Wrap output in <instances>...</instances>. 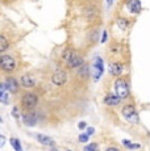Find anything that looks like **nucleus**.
<instances>
[{"label":"nucleus","instance_id":"c756f323","mask_svg":"<svg viewBox=\"0 0 150 151\" xmlns=\"http://www.w3.org/2000/svg\"><path fill=\"white\" fill-rule=\"evenodd\" d=\"M112 1H113V0H107V3H108V5H111V4H112Z\"/></svg>","mask_w":150,"mask_h":151},{"label":"nucleus","instance_id":"bb28decb","mask_svg":"<svg viewBox=\"0 0 150 151\" xmlns=\"http://www.w3.org/2000/svg\"><path fill=\"white\" fill-rule=\"evenodd\" d=\"M100 41H102V43H104L107 41V32L105 30L103 32V37H102V40H100Z\"/></svg>","mask_w":150,"mask_h":151},{"label":"nucleus","instance_id":"7c9ffc66","mask_svg":"<svg viewBox=\"0 0 150 151\" xmlns=\"http://www.w3.org/2000/svg\"><path fill=\"white\" fill-rule=\"evenodd\" d=\"M3 122V120H1V117H0V124H1Z\"/></svg>","mask_w":150,"mask_h":151},{"label":"nucleus","instance_id":"4468645a","mask_svg":"<svg viewBox=\"0 0 150 151\" xmlns=\"http://www.w3.org/2000/svg\"><path fill=\"white\" fill-rule=\"evenodd\" d=\"M36 138H37V141H38L41 145H44V146H49V147L54 146V141H53V138H50L49 135H45V134H37V135H36Z\"/></svg>","mask_w":150,"mask_h":151},{"label":"nucleus","instance_id":"a211bd4d","mask_svg":"<svg viewBox=\"0 0 150 151\" xmlns=\"http://www.w3.org/2000/svg\"><path fill=\"white\" fill-rule=\"evenodd\" d=\"M117 24H119V27L121 29H126L129 27V21L126 19H124V17H120V19L117 20Z\"/></svg>","mask_w":150,"mask_h":151},{"label":"nucleus","instance_id":"6ab92c4d","mask_svg":"<svg viewBox=\"0 0 150 151\" xmlns=\"http://www.w3.org/2000/svg\"><path fill=\"white\" fill-rule=\"evenodd\" d=\"M123 143H124V146L128 147V149H140V147H141L140 145H134V143H132V142H129L128 139H124Z\"/></svg>","mask_w":150,"mask_h":151},{"label":"nucleus","instance_id":"f257e3e1","mask_svg":"<svg viewBox=\"0 0 150 151\" xmlns=\"http://www.w3.org/2000/svg\"><path fill=\"white\" fill-rule=\"evenodd\" d=\"M115 92L121 100H125L131 95V89H129V84L124 78H117L115 82Z\"/></svg>","mask_w":150,"mask_h":151},{"label":"nucleus","instance_id":"1a4fd4ad","mask_svg":"<svg viewBox=\"0 0 150 151\" xmlns=\"http://www.w3.org/2000/svg\"><path fill=\"white\" fill-rule=\"evenodd\" d=\"M124 71V66L120 62H112L109 63V74L112 76H120Z\"/></svg>","mask_w":150,"mask_h":151},{"label":"nucleus","instance_id":"dca6fc26","mask_svg":"<svg viewBox=\"0 0 150 151\" xmlns=\"http://www.w3.org/2000/svg\"><path fill=\"white\" fill-rule=\"evenodd\" d=\"M9 142H11L12 147H13V149H15L16 151H22V146H21V142H20V139H17V138H11Z\"/></svg>","mask_w":150,"mask_h":151},{"label":"nucleus","instance_id":"20e7f679","mask_svg":"<svg viewBox=\"0 0 150 151\" xmlns=\"http://www.w3.org/2000/svg\"><path fill=\"white\" fill-rule=\"evenodd\" d=\"M0 68L4 72H13L16 68V60L13 57L4 54L0 57Z\"/></svg>","mask_w":150,"mask_h":151},{"label":"nucleus","instance_id":"2eb2a0df","mask_svg":"<svg viewBox=\"0 0 150 151\" xmlns=\"http://www.w3.org/2000/svg\"><path fill=\"white\" fill-rule=\"evenodd\" d=\"M8 47H9V41L7 40V37L0 34V53H4L5 50H8Z\"/></svg>","mask_w":150,"mask_h":151},{"label":"nucleus","instance_id":"c85d7f7f","mask_svg":"<svg viewBox=\"0 0 150 151\" xmlns=\"http://www.w3.org/2000/svg\"><path fill=\"white\" fill-rule=\"evenodd\" d=\"M107 151H117V149H116V147H108Z\"/></svg>","mask_w":150,"mask_h":151},{"label":"nucleus","instance_id":"6e6552de","mask_svg":"<svg viewBox=\"0 0 150 151\" xmlns=\"http://www.w3.org/2000/svg\"><path fill=\"white\" fill-rule=\"evenodd\" d=\"M66 63H67V66L70 68H78V67H82L84 60H83V58L80 57L79 54L74 51V53L69 57V59L66 60Z\"/></svg>","mask_w":150,"mask_h":151},{"label":"nucleus","instance_id":"f8f14e48","mask_svg":"<svg viewBox=\"0 0 150 151\" xmlns=\"http://www.w3.org/2000/svg\"><path fill=\"white\" fill-rule=\"evenodd\" d=\"M20 83H21V86L25 87V88H33V87L36 86V80H34V78L30 76V75H22L21 79H20Z\"/></svg>","mask_w":150,"mask_h":151},{"label":"nucleus","instance_id":"b1692460","mask_svg":"<svg viewBox=\"0 0 150 151\" xmlns=\"http://www.w3.org/2000/svg\"><path fill=\"white\" fill-rule=\"evenodd\" d=\"M5 141H7V139H5L4 135H1V134H0V149H1V147L5 145Z\"/></svg>","mask_w":150,"mask_h":151},{"label":"nucleus","instance_id":"a878e982","mask_svg":"<svg viewBox=\"0 0 150 151\" xmlns=\"http://www.w3.org/2000/svg\"><path fill=\"white\" fill-rule=\"evenodd\" d=\"M94 133H95V129H94V127H87V134H88V135H92Z\"/></svg>","mask_w":150,"mask_h":151},{"label":"nucleus","instance_id":"f3484780","mask_svg":"<svg viewBox=\"0 0 150 151\" xmlns=\"http://www.w3.org/2000/svg\"><path fill=\"white\" fill-rule=\"evenodd\" d=\"M0 103L4 104V105H8V104H9V95H8V91L0 92Z\"/></svg>","mask_w":150,"mask_h":151},{"label":"nucleus","instance_id":"aec40b11","mask_svg":"<svg viewBox=\"0 0 150 151\" xmlns=\"http://www.w3.org/2000/svg\"><path fill=\"white\" fill-rule=\"evenodd\" d=\"M73 53H74V50H71V49H66V50L63 51V54H62V58H63L65 60H67L69 57H70V55L73 54Z\"/></svg>","mask_w":150,"mask_h":151},{"label":"nucleus","instance_id":"423d86ee","mask_svg":"<svg viewBox=\"0 0 150 151\" xmlns=\"http://www.w3.org/2000/svg\"><path fill=\"white\" fill-rule=\"evenodd\" d=\"M22 122H24L27 126H36L37 122H38V114L33 110H27V113L22 114Z\"/></svg>","mask_w":150,"mask_h":151},{"label":"nucleus","instance_id":"ddd939ff","mask_svg":"<svg viewBox=\"0 0 150 151\" xmlns=\"http://www.w3.org/2000/svg\"><path fill=\"white\" fill-rule=\"evenodd\" d=\"M141 1L140 0H129L128 1V9L131 11V13L137 14L141 12Z\"/></svg>","mask_w":150,"mask_h":151},{"label":"nucleus","instance_id":"0eeeda50","mask_svg":"<svg viewBox=\"0 0 150 151\" xmlns=\"http://www.w3.org/2000/svg\"><path fill=\"white\" fill-rule=\"evenodd\" d=\"M51 82L58 87L63 86V84L67 82V74H66L65 70H57L53 74V76H51Z\"/></svg>","mask_w":150,"mask_h":151},{"label":"nucleus","instance_id":"412c9836","mask_svg":"<svg viewBox=\"0 0 150 151\" xmlns=\"http://www.w3.org/2000/svg\"><path fill=\"white\" fill-rule=\"evenodd\" d=\"M88 138H90V135L86 133V134H80L79 135V142H82V143H86V142H88Z\"/></svg>","mask_w":150,"mask_h":151},{"label":"nucleus","instance_id":"9b49d317","mask_svg":"<svg viewBox=\"0 0 150 151\" xmlns=\"http://www.w3.org/2000/svg\"><path fill=\"white\" fill-rule=\"evenodd\" d=\"M120 101H121V99L117 96L116 93H109V95H107V96L104 97V104H105V105H108V106L119 105Z\"/></svg>","mask_w":150,"mask_h":151},{"label":"nucleus","instance_id":"7ed1b4c3","mask_svg":"<svg viewBox=\"0 0 150 151\" xmlns=\"http://www.w3.org/2000/svg\"><path fill=\"white\" fill-rule=\"evenodd\" d=\"M38 104V96L33 92H27L22 96L21 100V106L24 110H33Z\"/></svg>","mask_w":150,"mask_h":151},{"label":"nucleus","instance_id":"cd10ccee","mask_svg":"<svg viewBox=\"0 0 150 151\" xmlns=\"http://www.w3.org/2000/svg\"><path fill=\"white\" fill-rule=\"evenodd\" d=\"M3 91H7V88H5L4 83H0V92H3Z\"/></svg>","mask_w":150,"mask_h":151},{"label":"nucleus","instance_id":"5701e85b","mask_svg":"<svg viewBox=\"0 0 150 151\" xmlns=\"http://www.w3.org/2000/svg\"><path fill=\"white\" fill-rule=\"evenodd\" d=\"M12 114H13V117H16V118H20V113H19V108L17 106H15L12 110Z\"/></svg>","mask_w":150,"mask_h":151},{"label":"nucleus","instance_id":"9d476101","mask_svg":"<svg viewBox=\"0 0 150 151\" xmlns=\"http://www.w3.org/2000/svg\"><path fill=\"white\" fill-rule=\"evenodd\" d=\"M4 84H5L7 91H9L11 93H17L19 92V82H17L15 78H7Z\"/></svg>","mask_w":150,"mask_h":151},{"label":"nucleus","instance_id":"4be33fe9","mask_svg":"<svg viewBox=\"0 0 150 151\" xmlns=\"http://www.w3.org/2000/svg\"><path fill=\"white\" fill-rule=\"evenodd\" d=\"M84 150H86V151H94V150H97V145H96V143H91V145H88V146H86V147H84Z\"/></svg>","mask_w":150,"mask_h":151},{"label":"nucleus","instance_id":"393cba45","mask_svg":"<svg viewBox=\"0 0 150 151\" xmlns=\"http://www.w3.org/2000/svg\"><path fill=\"white\" fill-rule=\"evenodd\" d=\"M78 127H79L80 130H84L86 127H87V124H86V122H83V121H82V122H79V124H78Z\"/></svg>","mask_w":150,"mask_h":151},{"label":"nucleus","instance_id":"f03ea898","mask_svg":"<svg viewBox=\"0 0 150 151\" xmlns=\"http://www.w3.org/2000/svg\"><path fill=\"white\" fill-rule=\"evenodd\" d=\"M121 114H123V117L131 124H138L140 122V117H138L137 109H136V106L132 105V104H126V105H124L123 109H121Z\"/></svg>","mask_w":150,"mask_h":151},{"label":"nucleus","instance_id":"39448f33","mask_svg":"<svg viewBox=\"0 0 150 151\" xmlns=\"http://www.w3.org/2000/svg\"><path fill=\"white\" fill-rule=\"evenodd\" d=\"M94 82H97V80L102 78L103 72H104V62L100 57L95 58V62H94Z\"/></svg>","mask_w":150,"mask_h":151}]
</instances>
